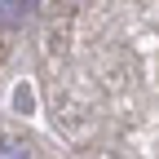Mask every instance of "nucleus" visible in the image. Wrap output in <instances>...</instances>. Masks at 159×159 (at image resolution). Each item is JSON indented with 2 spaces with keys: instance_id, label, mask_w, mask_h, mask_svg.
Segmentation results:
<instances>
[{
  "instance_id": "2",
  "label": "nucleus",
  "mask_w": 159,
  "mask_h": 159,
  "mask_svg": "<svg viewBox=\"0 0 159 159\" xmlns=\"http://www.w3.org/2000/svg\"><path fill=\"white\" fill-rule=\"evenodd\" d=\"M0 159H31V150L18 133H0Z\"/></svg>"
},
{
  "instance_id": "3",
  "label": "nucleus",
  "mask_w": 159,
  "mask_h": 159,
  "mask_svg": "<svg viewBox=\"0 0 159 159\" xmlns=\"http://www.w3.org/2000/svg\"><path fill=\"white\" fill-rule=\"evenodd\" d=\"M13 106L22 111V115H31V111H35V93H31L27 84H18V93H13Z\"/></svg>"
},
{
  "instance_id": "1",
  "label": "nucleus",
  "mask_w": 159,
  "mask_h": 159,
  "mask_svg": "<svg viewBox=\"0 0 159 159\" xmlns=\"http://www.w3.org/2000/svg\"><path fill=\"white\" fill-rule=\"evenodd\" d=\"M35 5H18V0H0V27H22Z\"/></svg>"
}]
</instances>
